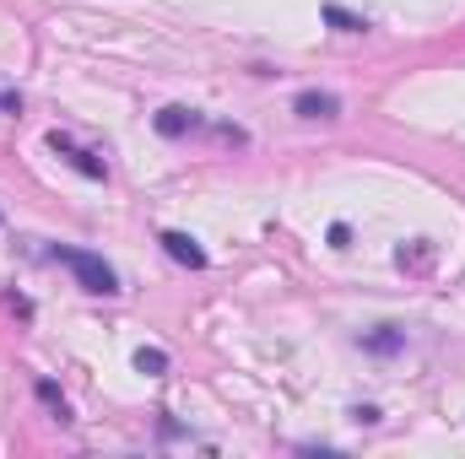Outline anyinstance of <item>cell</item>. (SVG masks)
Listing matches in <instances>:
<instances>
[{"label":"cell","mask_w":465,"mask_h":459,"mask_svg":"<svg viewBox=\"0 0 465 459\" xmlns=\"http://www.w3.org/2000/svg\"><path fill=\"white\" fill-rule=\"evenodd\" d=\"M54 259L82 281V292H93V298H114L119 292V276L114 265L104 259V254H93V249H65V243H54Z\"/></svg>","instance_id":"cell-1"},{"label":"cell","mask_w":465,"mask_h":459,"mask_svg":"<svg viewBox=\"0 0 465 459\" xmlns=\"http://www.w3.org/2000/svg\"><path fill=\"white\" fill-rule=\"evenodd\" d=\"M49 151H60V157H65V162H71L76 173H87V179H109V168H104V162H98L93 151H82V146H76V141H71L65 130H49Z\"/></svg>","instance_id":"cell-2"},{"label":"cell","mask_w":465,"mask_h":459,"mask_svg":"<svg viewBox=\"0 0 465 459\" xmlns=\"http://www.w3.org/2000/svg\"><path fill=\"white\" fill-rule=\"evenodd\" d=\"M157 243L168 249V259H179V265H190V270H206V249L190 238V232H157Z\"/></svg>","instance_id":"cell-3"},{"label":"cell","mask_w":465,"mask_h":459,"mask_svg":"<svg viewBox=\"0 0 465 459\" xmlns=\"http://www.w3.org/2000/svg\"><path fill=\"white\" fill-rule=\"evenodd\" d=\"M292 114H303V119H336V114H341V98H336V93H314V87H309V93H298V98H292Z\"/></svg>","instance_id":"cell-4"},{"label":"cell","mask_w":465,"mask_h":459,"mask_svg":"<svg viewBox=\"0 0 465 459\" xmlns=\"http://www.w3.org/2000/svg\"><path fill=\"white\" fill-rule=\"evenodd\" d=\"M152 124H157V135L179 141V135H190V130L201 124V114H195V109H179V103H168V109H163V114L152 119Z\"/></svg>","instance_id":"cell-5"},{"label":"cell","mask_w":465,"mask_h":459,"mask_svg":"<svg viewBox=\"0 0 465 459\" xmlns=\"http://www.w3.org/2000/svg\"><path fill=\"white\" fill-rule=\"evenodd\" d=\"M362 346H368L373 356H395V351L406 346V330H395V325H379L373 336H362Z\"/></svg>","instance_id":"cell-6"},{"label":"cell","mask_w":465,"mask_h":459,"mask_svg":"<svg viewBox=\"0 0 465 459\" xmlns=\"http://www.w3.org/2000/svg\"><path fill=\"white\" fill-rule=\"evenodd\" d=\"M428 259H433L428 238H417V243H401V249H395V265H401V270H428Z\"/></svg>","instance_id":"cell-7"},{"label":"cell","mask_w":465,"mask_h":459,"mask_svg":"<svg viewBox=\"0 0 465 459\" xmlns=\"http://www.w3.org/2000/svg\"><path fill=\"white\" fill-rule=\"evenodd\" d=\"M325 22H331L336 33H368V16H357L347 5H325Z\"/></svg>","instance_id":"cell-8"},{"label":"cell","mask_w":465,"mask_h":459,"mask_svg":"<svg viewBox=\"0 0 465 459\" xmlns=\"http://www.w3.org/2000/svg\"><path fill=\"white\" fill-rule=\"evenodd\" d=\"M135 367L157 378V373H168V351H157V346H141V351H135Z\"/></svg>","instance_id":"cell-9"},{"label":"cell","mask_w":465,"mask_h":459,"mask_svg":"<svg viewBox=\"0 0 465 459\" xmlns=\"http://www.w3.org/2000/svg\"><path fill=\"white\" fill-rule=\"evenodd\" d=\"M38 400H44V405H49V411H54L60 422H71V405H65V395H60V389H54L49 378H38Z\"/></svg>","instance_id":"cell-10"},{"label":"cell","mask_w":465,"mask_h":459,"mask_svg":"<svg viewBox=\"0 0 465 459\" xmlns=\"http://www.w3.org/2000/svg\"><path fill=\"white\" fill-rule=\"evenodd\" d=\"M351 243V228L347 222H336V228H331V249H347Z\"/></svg>","instance_id":"cell-11"}]
</instances>
